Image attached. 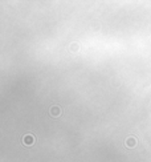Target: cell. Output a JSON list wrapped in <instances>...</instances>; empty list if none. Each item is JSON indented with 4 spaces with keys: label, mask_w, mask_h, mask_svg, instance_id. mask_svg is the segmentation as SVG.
I'll return each mask as SVG.
<instances>
[{
    "label": "cell",
    "mask_w": 151,
    "mask_h": 162,
    "mask_svg": "<svg viewBox=\"0 0 151 162\" xmlns=\"http://www.w3.org/2000/svg\"><path fill=\"white\" fill-rule=\"evenodd\" d=\"M23 143L25 146H32L35 143V135L33 134H25L23 137Z\"/></svg>",
    "instance_id": "6da1fadb"
},
{
    "label": "cell",
    "mask_w": 151,
    "mask_h": 162,
    "mask_svg": "<svg viewBox=\"0 0 151 162\" xmlns=\"http://www.w3.org/2000/svg\"><path fill=\"white\" fill-rule=\"evenodd\" d=\"M49 113H50V116H52V117H58L62 113V110H61V108H60V106L54 105V106H52V108L49 109Z\"/></svg>",
    "instance_id": "7a4b0ae2"
},
{
    "label": "cell",
    "mask_w": 151,
    "mask_h": 162,
    "mask_svg": "<svg viewBox=\"0 0 151 162\" xmlns=\"http://www.w3.org/2000/svg\"><path fill=\"white\" fill-rule=\"evenodd\" d=\"M126 146L127 147H135L136 146V138L135 137H129V138H126Z\"/></svg>",
    "instance_id": "3957f363"
},
{
    "label": "cell",
    "mask_w": 151,
    "mask_h": 162,
    "mask_svg": "<svg viewBox=\"0 0 151 162\" xmlns=\"http://www.w3.org/2000/svg\"><path fill=\"white\" fill-rule=\"evenodd\" d=\"M72 48H73V52H77V44H73V45H72Z\"/></svg>",
    "instance_id": "277c9868"
}]
</instances>
